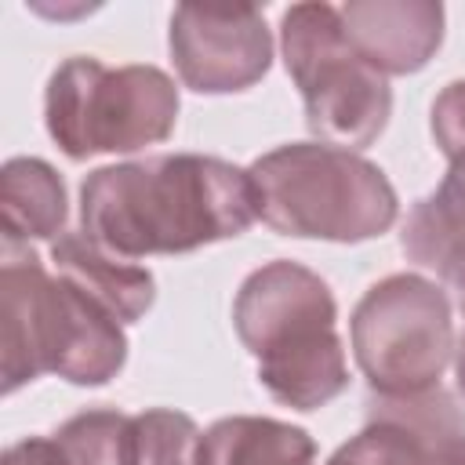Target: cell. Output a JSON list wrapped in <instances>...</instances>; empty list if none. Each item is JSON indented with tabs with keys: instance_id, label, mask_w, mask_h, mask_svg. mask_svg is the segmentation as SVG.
Returning <instances> with one entry per match:
<instances>
[{
	"instance_id": "ffe728a7",
	"label": "cell",
	"mask_w": 465,
	"mask_h": 465,
	"mask_svg": "<svg viewBox=\"0 0 465 465\" xmlns=\"http://www.w3.org/2000/svg\"><path fill=\"white\" fill-rule=\"evenodd\" d=\"M0 465H65V454L54 436H25L4 450Z\"/></svg>"
},
{
	"instance_id": "8992f818",
	"label": "cell",
	"mask_w": 465,
	"mask_h": 465,
	"mask_svg": "<svg viewBox=\"0 0 465 465\" xmlns=\"http://www.w3.org/2000/svg\"><path fill=\"white\" fill-rule=\"evenodd\" d=\"M352 356L371 392L436 389L454 360V320L447 291L418 272H392L367 287L352 309Z\"/></svg>"
},
{
	"instance_id": "7a4b0ae2",
	"label": "cell",
	"mask_w": 465,
	"mask_h": 465,
	"mask_svg": "<svg viewBox=\"0 0 465 465\" xmlns=\"http://www.w3.org/2000/svg\"><path fill=\"white\" fill-rule=\"evenodd\" d=\"M232 327L258 360V381L294 411H316L349 385L338 305L312 269L276 258L254 269L232 302Z\"/></svg>"
},
{
	"instance_id": "9a60e30c",
	"label": "cell",
	"mask_w": 465,
	"mask_h": 465,
	"mask_svg": "<svg viewBox=\"0 0 465 465\" xmlns=\"http://www.w3.org/2000/svg\"><path fill=\"white\" fill-rule=\"evenodd\" d=\"M400 247L411 262L436 269V276L447 283V291L465 320V225L443 218L432 207V200L425 196L411 207L403 232H400Z\"/></svg>"
},
{
	"instance_id": "277c9868",
	"label": "cell",
	"mask_w": 465,
	"mask_h": 465,
	"mask_svg": "<svg viewBox=\"0 0 465 465\" xmlns=\"http://www.w3.org/2000/svg\"><path fill=\"white\" fill-rule=\"evenodd\" d=\"M47 134L69 160L98 153H138L171 138L178 124V87L156 65H105L65 58L44 91Z\"/></svg>"
},
{
	"instance_id": "3957f363",
	"label": "cell",
	"mask_w": 465,
	"mask_h": 465,
	"mask_svg": "<svg viewBox=\"0 0 465 465\" xmlns=\"http://www.w3.org/2000/svg\"><path fill=\"white\" fill-rule=\"evenodd\" d=\"M258 218L298 240L363 243L392 229L400 200L378 163L327 142H291L251 167Z\"/></svg>"
},
{
	"instance_id": "5bb4252c",
	"label": "cell",
	"mask_w": 465,
	"mask_h": 465,
	"mask_svg": "<svg viewBox=\"0 0 465 465\" xmlns=\"http://www.w3.org/2000/svg\"><path fill=\"white\" fill-rule=\"evenodd\" d=\"M200 465H316V443L291 421L232 414L203 432Z\"/></svg>"
},
{
	"instance_id": "5b68a950",
	"label": "cell",
	"mask_w": 465,
	"mask_h": 465,
	"mask_svg": "<svg viewBox=\"0 0 465 465\" xmlns=\"http://www.w3.org/2000/svg\"><path fill=\"white\" fill-rule=\"evenodd\" d=\"M280 51L320 142L356 153L385 131L392 116L389 80L356 54L338 7L294 4L283 11Z\"/></svg>"
},
{
	"instance_id": "52a82bcc",
	"label": "cell",
	"mask_w": 465,
	"mask_h": 465,
	"mask_svg": "<svg viewBox=\"0 0 465 465\" xmlns=\"http://www.w3.org/2000/svg\"><path fill=\"white\" fill-rule=\"evenodd\" d=\"M171 62L196 94L247 91L269 73L272 36L251 4H182L167 33Z\"/></svg>"
},
{
	"instance_id": "e0dca14e",
	"label": "cell",
	"mask_w": 465,
	"mask_h": 465,
	"mask_svg": "<svg viewBox=\"0 0 465 465\" xmlns=\"http://www.w3.org/2000/svg\"><path fill=\"white\" fill-rule=\"evenodd\" d=\"M203 432L171 407L131 414V465H200Z\"/></svg>"
},
{
	"instance_id": "7402d4cb",
	"label": "cell",
	"mask_w": 465,
	"mask_h": 465,
	"mask_svg": "<svg viewBox=\"0 0 465 465\" xmlns=\"http://www.w3.org/2000/svg\"><path fill=\"white\" fill-rule=\"evenodd\" d=\"M327 465H363V461H360V458H352L345 447H338V450L331 454V461H327Z\"/></svg>"
},
{
	"instance_id": "30bf717a",
	"label": "cell",
	"mask_w": 465,
	"mask_h": 465,
	"mask_svg": "<svg viewBox=\"0 0 465 465\" xmlns=\"http://www.w3.org/2000/svg\"><path fill=\"white\" fill-rule=\"evenodd\" d=\"M54 334H51V374L73 385H105L127 363L124 323L91 302L84 291L54 272Z\"/></svg>"
},
{
	"instance_id": "8fae6325",
	"label": "cell",
	"mask_w": 465,
	"mask_h": 465,
	"mask_svg": "<svg viewBox=\"0 0 465 465\" xmlns=\"http://www.w3.org/2000/svg\"><path fill=\"white\" fill-rule=\"evenodd\" d=\"M367 421H378L403 465H465V407L447 389L421 392H371Z\"/></svg>"
},
{
	"instance_id": "ba28073f",
	"label": "cell",
	"mask_w": 465,
	"mask_h": 465,
	"mask_svg": "<svg viewBox=\"0 0 465 465\" xmlns=\"http://www.w3.org/2000/svg\"><path fill=\"white\" fill-rule=\"evenodd\" d=\"M54 272L29 247H7L0 258V378L4 392L51 374Z\"/></svg>"
},
{
	"instance_id": "7c38bea8",
	"label": "cell",
	"mask_w": 465,
	"mask_h": 465,
	"mask_svg": "<svg viewBox=\"0 0 465 465\" xmlns=\"http://www.w3.org/2000/svg\"><path fill=\"white\" fill-rule=\"evenodd\" d=\"M51 265L54 272L84 291L91 302H98L105 312H113L120 323L142 320L156 302V280L145 265L120 258L94 243L84 229L62 232L51 243Z\"/></svg>"
},
{
	"instance_id": "2e32d148",
	"label": "cell",
	"mask_w": 465,
	"mask_h": 465,
	"mask_svg": "<svg viewBox=\"0 0 465 465\" xmlns=\"http://www.w3.org/2000/svg\"><path fill=\"white\" fill-rule=\"evenodd\" d=\"M65 465H131V414L91 407L73 414L54 432Z\"/></svg>"
},
{
	"instance_id": "4fadbf2b",
	"label": "cell",
	"mask_w": 465,
	"mask_h": 465,
	"mask_svg": "<svg viewBox=\"0 0 465 465\" xmlns=\"http://www.w3.org/2000/svg\"><path fill=\"white\" fill-rule=\"evenodd\" d=\"M65 182L40 156H15L0 171V229L7 247L58 240L65 232Z\"/></svg>"
},
{
	"instance_id": "d6986e66",
	"label": "cell",
	"mask_w": 465,
	"mask_h": 465,
	"mask_svg": "<svg viewBox=\"0 0 465 465\" xmlns=\"http://www.w3.org/2000/svg\"><path fill=\"white\" fill-rule=\"evenodd\" d=\"M429 200H432V207H436L443 218L465 225V153L450 160V167H447L440 189H436Z\"/></svg>"
},
{
	"instance_id": "44dd1931",
	"label": "cell",
	"mask_w": 465,
	"mask_h": 465,
	"mask_svg": "<svg viewBox=\"0 0 465 465\" xmlns=\"http://www.w3.org/2000/svg\"><path fill=\"white\" fill-rule=\"evenodd\" d=\"M454 381H458V392L465 396V323H461V334L454 338Z\"/></svg>"
},
{
	"instance_id": "ac0fdd59",
	"label": "cell",
	"mask_w": 465,
	"mask_h": 465,
	"mask_svg": "<svg viewBox=\"0 0 465 465\" xmlns=\"http://www.w3.org/2000/svg\"><path fill=\"white\" fill-rule=\"evenodd\" d=\"M432 138L447 160L465 153V80L447 84L432 102Z\"/></svg>"
},
{
	"instance_id": "9c48e42d",
	"label": "cell",
	"mask_w": 465,
	"mask_h": 465,
	"mask_svg": "<svg viewBox=\"0 0 465 465\" xmlns=\"http://www.w3.org/2000/svg\"><path fill=\"white\" fill-rule=\"evenodd\" d=\"M338 15L356 54L381 76L425 69L443 44V7L432 0H352Z\"/></svg>"
},
{
	"instance_id": "6da1fadb",
	"label": "cell",
	"mask_w": 465,
	"mask_h": 465,
	"mask_svg": "<svg viewBox=\"0 0 465 465\" xmlns=\"http://www.w3.org/2000/svg\"><path fill=\"white\" fill-rule=\"evenodd\" d=\"M254 218L251 171L203 153L109 163L80 185V229L131 262L232 240Z\"/></svg>"
}]
</instances>
